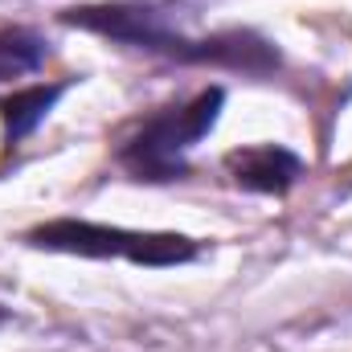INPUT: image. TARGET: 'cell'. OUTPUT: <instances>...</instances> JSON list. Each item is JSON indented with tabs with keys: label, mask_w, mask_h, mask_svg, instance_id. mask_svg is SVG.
Masks as SVG:
<instances>
[{
	"label": "cell",
	"mask_w": 352,
	"mask_h": 352,
	"mask_svg": "<svg viewBox=\"0 0 352 352\" xmlns=\"http://www.w3.org/2000/svg\"><path fill=\"white\" fill-rule=\"evenodd\" d=\"M303 156L287 144H246L226 156V173L238 188L263 192V197H287L303 180Z\"/></svg>",
	"instance_id": "cell-4"
},
{
	"label": "cell",
	"mask_w": 352,
	"mask_h": 352,
	"mask_svg": "<svg viewBox=\"0 0 352 352\" xmlns=\"http://www.w3.org/2000/svg\"><path fill=\"white\" fill-rule=\"evenodd\" d=\"M74 87V78H62V82H33V87L12 90L4 102H0V131H4V148L12 152L16 144H25L45 119L50 111L62 102V94Z\"/></svg>",
	"instance_id": "cell-5"
},
{
	"label": "cell",
	"mask_w": 352,
	"mask_h": 352,
	"mask_svg": "<svg viewBox=\"0 0 352 352\" xmlns=\"http://www.w3.org/2000/svg\"><path fill=\"white\" fill-rule=\"evenodd\" d=\"M62 25L107 37L123 50H140L176 66H213L234 70L246 78H270L283 66L278 45L258 29H217V33H188L180 25L176 0H94L70 4L58 12Z\"/></svg>",
	"instance_id": "cell-1"
},
{
	"label": "cell",
	"mask_w": 352,
	"mask_h": 352,
	"mask_svg": "<svg viewBox=\"0 0 352 352\" xmlns=\"http://www.w3.org/2000/svg\"><path fill=\"white\" fill-rule=\"evenodd\" d=\"M25 242L33 250L50 254H74V258H115V263L148 266V270H168V266H188L205 254V246L188 234H168V230H127V226H107V221H87V217H50L25 230Z\"/></svg>",
	"instance_id": "cell-3"
},
{
	"label": "cell",
	"mask_w": 352,
	"mask_h": 352,
	"mask_svg": "<svg viewBox=\"0 0 352 352\" xmlns=\"http://www.w3.org/2000/svg\"><path fill=\"white\" fill-rule=\"evenodd\" d=\"M50 62V37L33 25H0V87L37 74Z\"/></svg>",
	"instance_id": "cell-6"
},
{
	"label": "cell",
	"mask_w": 352,
	"mask_h": 352,
	"mask_svg": "<svg viewBox=\"0 0 352 352\" xmlns=\"http://www.w3.org/2000/svg\"><path fill=\"white\" fill-rule=\"evenodd\" d=\"M8 320H12V311H8V307H0V324H8Z\"/></svg>",
	"instance_id": "cell-7"
},
{
	"label": "cell",
	"mask_w": 352,
	"mask_h": 352,
	"mask_svg": "<svg viewBox=\"0 0 352 352\" xmlns=\"http://www.w3.org/2000/svg\"><path fill=\"white\" fill-rule=\"evenodd\" d=\"M221 111H226V87L217 82L197 90L188 102L160 107L115 148V164L140 184L188 180L192 173L188 156L205 135H213V127L221 123Z\"/></svg>",
	"instance_id": "cell-2"
}]
</instances>
